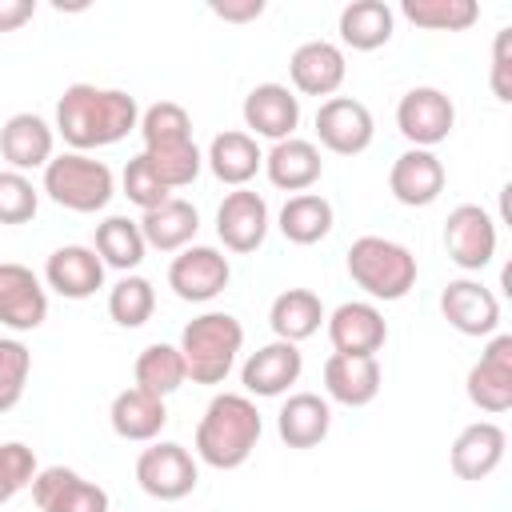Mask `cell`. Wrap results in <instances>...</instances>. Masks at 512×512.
<instances>
[{
	"mask_svg": "<svg viewBox=\"0 0 512 512\" xmlns=\"http://www.w3.org/2000/svg\"><path fill=\"white\" fill-rule=\"evenodd\" d=\"M508 44H512V28H500L496 32V44H492V92L496 100H512V80H508Z\"/></svg>",
	"mask_w": 512,
	"mask_h": 512,
	"instance_id": "obj_42",
	"label": "cell"
},
{
	"mask_svg": "<svg viewBox=\"0 0 512 512\" xmlns=\"http://www.w3.org/2000/svg\"><path fill=\"white\" fill-rule=\"evenodd\" d=\"M340 40L352 52H376L392 40L396 28V12L384 0H352L340 8Z\"/></svg>",
	"mask_w": 512,
	"mask_h": 512,
	"instance_id": "obj_30",
	"label": "cell"
},
{
	"mask_svg": "<svg viewBox=\"0 0 512 512\" xmlns=\"http://www.w3.org/2000/svg\"><path fill=\"white\" fill-rule=\"evenodd\" d=\"M132 376H136V388H144V392H152V396H172L184 380H188V368H184V356H180V348L176 344H148L140 356H136V364H132Z\"/></svg>",
	"mask_w": 512,
	"mask_h": 512,
	"instance_id": "obj_34",
	"label": "cell"
},
{
	"mask_svg": "<svg viewBox=\"0 0 512 512\" xmlns=\"http://www.w3.org/2000/svg\"><path fill=\"white\" fill-rule=\"evenodd\" d=\"M140 136H144V148L148 144H164V140H188L192 136V116L184 104L176 100H156L140 112Z\"/></svg>",
	"mask_w": 512,
	"mask_h": 512,
	"instance_id": "obj_38",
	"label": "cell"
},
{
	"mask_svg": "<svg viewBox=\"0 0 512 512\" xmlns=\"http://www.w3.org/2000/svg\"><path fill=\"white\" fill-rule=\"evenodd\" d=\"M140 236L148 248L156 252H184L196 232H200V212L192 200H180V196H168L160 208H148L140 220Z\"/></svg>",
	"mask_w": 512,
	"mask_h": 512,
	"instance_id": "obj_27",
	"label": "cell"
},
{
	"mask_svg": "<svg viewBox=\"0 0 512 512\" xmlns=\"http://www.w3.org/2000/svg\"><path fill=\"white\" fill-rule=\"evenodd\" d=\"M48 320V292L40 276L16 260L0 264V324L12 332H36Z\"/></svg>",
	"mask_w": 512,
	"mask_h": 512,
	"instance_id": "obj_13",
	"label": "cell"
},
{
	"mask_svg": "<svg viewBox=\"0 0 512 512\" xmlns=\"http://www.w3.org/2000/svg\"><path fill=\"white\" fill-rule=\"evenodd\" d=\"M504 448H508V436L496 420H476L468 428H460V436L452 440V452H448V464L460 480H484L500 468L504 460Z\"/></svg>",
	"mask_w": 512,
	"mask_h": 512,
	"instance_id": "obj_23",
	"label": "cell"
},
{
	"mask_svg": "<svg viewBox=\"0 0 512 512\" xmlns=\"http://www.w3.org/2000/svg\"><path fill=\"white\" fill-rule=\"evenodd\" d=\"M468 400L488 416H500L512 408V336L508 332L492 336L480 360L468 368Z\"/></svg>",
	"mask_w": 512,
	"mask_h": 512,
	"instance_id": "obj_12",
	"label": "cell"
},
{
	"mask_svg": "<svg viewBox=\"0 0 512 512\" xmlns=\"http://www.w3.org/2000/svg\"><path fill=\"white\" fill-rule=\"evenodd\" d=\"M444 248L448 260L464 272H480L496 256V220L480 204H460L444 220Z\"/></svg>",
	"mask_w": 512,
	"mask_h": 512,
	"instance_id": "obj_10",
	"label": "cell"
},
{
	"mask_svg": "<svg viewBox=\"0 0 512 512\" xmlns=\"http://www.w3.org/2000/svg\"><path fill=\"white\" fill-rule=\"evenodd\" d=\"M32 372V352L16 336H0V412L16 408Z\"/></svg>",
	"mask_w": 512,
	"mask_h": 512,
	"instance_id": "obj_39",
	"label": "cell"
},
{
	"mask_svg": "<svg viewBox=\"0 0 512 512\" xmlns=\"http://www.w3.org/2000/svg\"><path fill=\"white\" fill-rule=\"evenodd\" d=\"M332 428V404L316 392H292L276 412V432L288 448H316Z\"/></svg>",
	"mask_w": 512,
	"mask_h": 512,
	"instance_id": "obj_28",
	"label": "cell"
},
{
	"mask_svg": "<svg viewBox=\"0 0 512 512\" xmlns=\"http://www.w3.org/2000/svg\"><path fill=\"white\" fill-rule=\"evenodd\" d=\"M440 312L444 320L460 332V336H492L500 324V300L492 288H484L472 276L448 280V288L440 292Z\"/></svg>",
	"mask_w": 512,
	"mask_h": 512,
	"instance_id": "obj_16",
	"label": "cell"
},
{
	"mask_svg": "<svg viewBox=\"0 0 512 512\" xmlns=\"http://www.w3.org/2000/svg\"><path fill=\"white\" fill-rule=\"evenodd\" d=\"M96 256L104 260V268H116V272H132V268H140L144 264V252H148V244H144V236H140V224L136 220H128V216H104L100 224H96Z\"/></svg>",
	"mask_w": 512,
	"mask_h": 512,
	"instance_id": "obj_33",
	"label": "cell"
},
{
	"mask_svg": "<svg viewBox=\"0 0 512 512\" xmlns=\"http://www.w3.org/2000/svg\"><path fill=\"white\" fill-rule=\"evenodd\" d=\"M324 316L328 312H324V304L312 288H284L268 308V324H272L276 340H288V344H300V340L316 336Z\"/></svg>",
	"mask_w": 512,
	"mask_h": 512,
	"instance_id": "obj_31",
	"label": "cell"
},
{
	"mask_svg": "<svg viewBox=\"0 0 512 512\" xmlns=\"http://www.w3.org/2000/svg\"><path fill=\"white\" fill-rule=\"evenodd\" d=\"M140 156L152 164V172L164 180V188H188V184L200 176V168H204V156H200V148H196L192 136H188V140L148 144Z\"/></svg>",
	"mask_w": 512,
	"mask_h": 512,
	"instance_id": "obj_35",
	"label": "cell"
},
{
	"mask_svg": "<svg viewBox=\"0 0 512 512\" xmlns=\"http://www.w3.org/2000/svg\"><path fill=\"white\" fill-rule=\"evenodd\" d=\"M44 192L52 204L92 216V212L108 208V200L116 196V176L104 160H96L88 152H60L44 164Z\"/></svg>",
	"mask_w": 512,
	"mask_h": 512,
	"instance_id": "obj_5",
	"label": "cell"
},
{
	"mask_svg": "<svg viewBox=\"0 0 512 512\" xmlns=\"http://www.w3.org/2000/svg\"><path fill=\"white\" fill-rule=\"evenodd\" d=\"M260 432H264V420H260L252 396L220 392V396L208 400V408H204V416L196 424V456L208 468L232 472L256 452Z\"/></svg>",
	"mask_w": 512,
	"mask_h": 512,
	"instance_id": "obj_2",
	"label": "cell"
},
{
	"mask_svg": "<svg viewBox=\"0 0 512 512\" xmlns=\"http://www.w3.org/2000/svg\"><path fill=\"white\" fill-rule=\"evenodd\" d=\"M396 128L400 136L412 144V148H436L452 136L456 128V104L448 100V92L432 88V84H420V88H408L396 104Z\"/></svg>",
	"mask_w": 512,
	"mask_h": 512,
	"instance_id": "obj_7",
	"label": "cell"
},
{
	"mask_svg": "<svg viewBox=\"0 0 512 512\" xmlns=\"http://www.w3.org/2000/svg\"><path fill=\"white\" fill-rule=\"evenodd\" d=\"M52 148H56V128L36 112H16L0 128V156L8 160L12 172L28 176L32 168H44L52 160Z\"/></svg>",
	"mask_w": 512,
	"mask_h": 512,
	"instance_id": "obj_22",
	"label": "cell"
},
{
	"mask_svg": "<svg viewBox=\"0 0 512 512\" xmlns=\"http://www.w3.org/2000/svg\"><path fill=\"white\" fill-rule=\"evenodd\" d=\"M36 16V0H0V32H16Z\"/></svg>",
	"mask_w": 512,
	"mask_h": 512,
	"instance_id": "obj_43",
	"label": "cell"
},
{
	"mask_svg": "<svg viewBox=\"0 0 512 512\" xmlns=\"http://www.w3.org/2000/svg\"><path fill=\"white\" fill-rule=\"evenodd\" d=\"M40 208V192L24 172L0 168V224H28Z\"/></svg>",
	"mask_w": 512,
	"mask_h": 512,
	"instance_id": "obj_40",
	"label": "cell"
},
{
	"mask_svg": "<svg viewBox=\"0 0 512 512\" xmlns=\"http://www.w3.org/2000/svg\"><path fill=\"white\" fill-rule=\"evenodd\" d=\"M12 496H16V492H12V488H8V484H4V476H0V504H8V500H12Z\"/></svg>",
	"mask_w": 512,
	"mask_h": 512,
	"instance_id": "obj_45",
	"label": "cell"
},
{
	"mask_svg": "<svg viewBox=\"0 0 512 512\" xmlns=\"http://www.w3.org/2000/svg\"><path fill=\"white\" fill-rule=\"evenodd\" d=\"M108 420H112V432L120 440H132V444H152L164 424H168V408L160 396L144 392V388H124L112 396V408H108Z\"/></svg>",
	"mask_w": 512,
	"mask_h": 512,
	"instance_id": "obj_26",
	"label": "cell"
},
{
	"mask_svg": "<svg viewBox=\"0 0 512 512\" xmlns=\"http://www.w3.org/2000/svg\"><path fill=\"white\" fill-rule=\"evenodd\" d=\"M444 164L428 148H408L388 168V192L408 208H428L444 192Z\"/></svg>",
	"mask_w": 512,
	"mask_h": 512,
	"instance_id": "obj_19",
	"label": "cell"
},
{
	"mask_svg": "<svg viewBox=\"0 0 512 512\" xmlns=\"http://www.w3.org/2000/svg\"><path fill=\"white\" fill-rule=\"evenodd\" d=\"M328 340L340 356H376L388 340V320L372 300H344L328 316Z\"/></svg>",
	"mask_w": 512,
	"mask_h": 512,
	"instance_id": "obj_11",
	"label": "cell"
},
{
	"mask_svg": "<svg viewBox=\"0 0 512 512\" xmlns=\"http://www.w3.org/2000/svg\"><path fill=\"white\" fill-rule=\"evenodd\" d=\"M376 136L372 112L356 96H328L316 108V140L336 156H360Z\"/></svg>",
	"mask_w": 512,
	"mask_h": 512,
	"instance_id": "obj_9",
	"label": "cell"
},
{
	"mask_svg": "<svg viewBox=\"0 0 512 512\" xmlns=\"http://www.w3.org/2000/svg\"><path fill=\"white\" fill-rule=\"evenodd\" d=\"M176 348L184 356L192 384H224L244 348V324L232 312H204L184 324Z\"/></svg>",
	"mask_w": 512,
	"mask_h": 512,
	"instance_id": "obj_3",
	"label": "cell"
},
{
	"mask_svg": "<svg viewBox=\"0 0 512 512\" xmlns=\"http://www.w3.org/2000/svg\"><path fill=\"white\" fill-rule=\"evenodd\" d=\"M264 176L272 188L280 192H308L320 176H324V160H320V148L312 140H300V136H288L280 144H272L264 152Z\"/></svg>",
	"mask_w": 512,
	"mask_h": 512,
	"instance_id": "obj_25",
	"label": "cell"
},
{
	"mask_svg": "<svg viewBox=\"0 0 512 512\" xmlns=\"http://www.w3.org/2000/svg\"><path fill=\"white\" fill-rule=\"evenodd\" d=\"M152 312H156V288H152V280L128 272V276H120L108 288V316L120 328H140V324L152 320Z\"/></svg>",
	"mask_w": 512,
	"mask_h": 512,
	"instance_id": "obj_37",
	"label": "cell"
},
{
	"mask_svg": "<svg viewBox=\"0 0 512 512\" xmlns=\"http://www.w3.org/2000/svg\"><path fill=\"white\" fill-rule=\"evenodd\" d=\"M348 276L372 300H404L416 288V256L388 236H360L348 248Z\"/></svg>",
	"mask_w": 512,
	"mask_h": 512,
	"instance_id": "obj_4",
	"label": "cell"
},
{
	"mask_svg": "<svg viewBox=\"0 0 512 512\" xmlns=\"http://www.w3.org/2000/svg\"><path fill=\"white\" fill-rule=\"evenodd\" d=\"M204 164L212 168V176H216L220 184L244 188V184H248V180H252V176L264 168V152H260L256 136H248V132L232 128V132H220V136H212Z\"/></svg>",
	"mask_w": 512,
	"mask_h": 512,
	"instance_id": "obj_29",
	"label": "cell"
},
{
	"mask_svg": "<svg viewBox=\"0 0 512 512\" xmlns=\"http://www.w3.org/2000/svg\"><path fill=\"white\" fill-rule=\"evenodd\" d=\"M120 184H124V196L140 208V212H148V208H160L168 196H172V188H164V180L152 172V164L144 160V156H132L128 164H124V176H120Z\"/></svg>",
	"mask_w": 512,
	"mask_h": 512,
	"instance_id": "obj_41",
	"label": "cell"
},
{
	"mask_svg": "<svg viewBox=\"0 0 512 512\" xmlns=\"http://www.w3.org/2000/svg\"><path fill=\"white\" fill-rule=\"evenodd\" d=\"M400 12H404V20H412L416 28H428V32H464L480 20L476 0H404Z\"/></svg>",
	"mask_w": 512,
	"mask_h": 512,
	"instance_id": "obj_36",
	"label": "cell"
},
{
	"mask_svg": "<svg viewBox=\"0 0 512 512\" xmlns=\"http://www.w3.org/2000/svg\"><path fill=\"white\" fill-rule=\"evenodd\" d=\"M288 76H292V88L304 92V96H336L344 76H348V60H344V48L332 44V40H304L292 60H288Z\"/></svg>",
	"mask_w": 512,
	"mask_h": 512,
	"instance_id": "obj_18",
	"label": "cell"
},
{
	"mask_svg": "<svg viewBox=\"0 0 512 512\" xmlns=\"http://www.w3.org/2000/svg\"><path fill=\"white\" fill-rule=\"evenodd\" d=\"M44 284L64 300H88L104 288V260L88 244H64L48 256Z\"/></svg>",
	"mask_w": 512,
	"mask_h": 512,
	"instance_id": "obj_20",
	"label": "cell"
},
{
	"mask_svg": "<svg viewBox=\"0 0 512 512\" xmlns=\"http://www.w3.org/2000/svg\"><path fill=\"white\" fill-rule=\"evenodd\" d=\"M216 236L228 252H256L268 236V204L252 188H232L216 208Z\"/></svg>",
	"mask_w": 512,
	"mask_h": 512,
	"instance_id": "obj_14",
	"label": "cell"
},
{
	"mask_svg": "<svg viewBox=\"0 0 512 512\" xmlns=\"http://www.w3.org/2000/svg\"><path fill=\"white\" fill-rule=\"evenodd\" d=\"M304 372V356L296 344L288 340H272L264 348H256L244 368H240V384L248 396H284Z\"/></svg>",
	"mask_w": 512,
	"mask_h": 512,
	"instance_id": "obj_21",
	"label": "cell"
},
{
	"mask_svg": "<svg viewBox=\"0 0 512 512\" xmlns=\"http://www.w3.org/2000/svg\"><path fill=\"white\" fill-rule=\"evenodd\" d=\"M32 500L40 512H108V492L64 464L36 472Z\"/></svg>",
	"mask_w": 512,
	"mask_h": 512,
	"instance_id": "obj_17",
	"label": "cell"
},
{
	"mask_svg": "<svg viewBox=\"0 0 512 512\" xmlns=\"http://www.w3.org/2000/svg\"><path fill=\"white\" fill-rule=\"evenodd\" d=\"M140 124V104L124 88H96V84H68L56 100V132L72 152H96L120 144Z\"/></svg>",
	"mask_w": 512,
	"mask_h": 512,
	"instance_id": "obj_1",
	"label": "cell"
},
{
	"mask_svg": "<svg viewBox=\"0 0 512 512\" xmlns=\"http://www.w3.org/2000/svg\"><path fill=\"white\" fill-rule=\"evenodd\" d=\"M136 484L152 496V500H184L196 492L200 484V468H196V456L176 444V440H152L140 456H136Z\"/></svg>",
	"mask_w": 512,
	"mask_h": 512,
	"instance_id": "obj_6",
	"label": "cell"
},
{
	"mask_svg": "<svg viewBox=\"0 0 512 512\" xmlns=\"http://www.w3.org/2000/svg\"><path fill=\"white\" fill-rule=\"evenodd\" d=\"M228 280H232V264L212 244H188L168 264V288L188 304H204V300L220 296L228 288Z\"/></svg>",
	"mask_w": 512,
	"mask_h": 512,
	"instance_id": "obj_8",
	"label": "cell"
},
{
	"mask_svg": "<svg viewBox=\"0 0 512 512\" xmlns=\"http://www.w3.org/2000/svg\"><path fill=\"white\" fill-rule=\"evenodd\" d=\"M264 12V0H240V4H212V16L220 20H232V24H244V20H256Z\"/></svg>",
	"mask_w": 512,
	"mask_h": 512,
	"instance_id": "obj_44",
	"label": "cell"
},
{
	"mask_svg": "<svg viewBox=\"0 0 512 512\" xmlns=\"http://www.w3.org/2000/svg\"><path fill=\"white\" fill-rule=\"evenodd\" d=\"M336 224V212L332 204L320 196V192H300V196H288L284 208H280V232L288 244H320Z\"/></svg>",
	"mask_w": 512,
	"mask_h": 512,
	"instance_id": "obj_32",
	"label": "cell"
},
{
	"mask_svg": "<svg viewBox=\"0 0 512 512\" xmlns=\"http://www.w3.org/2000/svg\"><path fill=\"white\" fill-rule=\"evenodd\" d=\"M244 128H248V136H264V140H272V144H280V140H288L292 132H296V124H300V96L288 88V84H276V80H268V84H256L248 96H244Z\"/></svg>",
	"mask_w": 512,
	"mask_h": 512,
	"instance_id": "obj_15",
	"label": "cell"
},
{
	"mask_svg": "<svg viewBox=\"0 0 512 512\" xmlns=\"http://www.w3.org/2000/svg\"><path fill=\"white\" fill-rule=\"evenodd\" d=\"M384 372L376 356H340L332 352L324 360V392L344 408H364L380 396Z\"/></svg>",
	"mask_w": 512,
	"mask_h": 512,
	"instance_id": "obj_24",
	"label": "cell"
}]
</instances>
